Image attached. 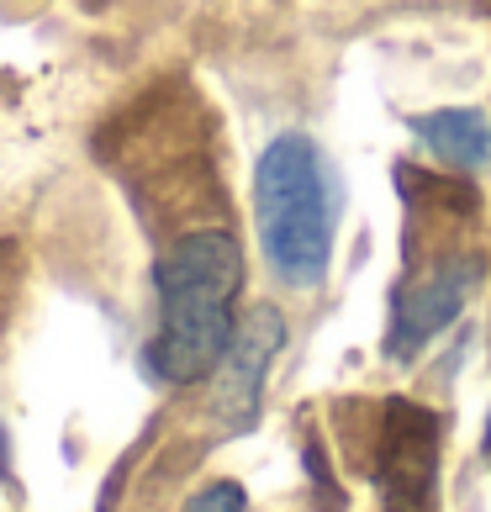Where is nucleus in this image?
<instances>
[{
    "label": "nucleus",
    "instance_id": "nucleus-1",
    "mask_svg": "<svg viewBox=\"0 0 491 512\" xmlns=\"http://www.w3.org/2000/svg\"><path fill=\"white\" fill-rule=\"evenodd\" d=\"M159 333L143 349V370L164 386H191L212 375L238 333L243 249L228 227L185 233L154 264Z\"/></svg>",
    "mask_w": 491,
    "mask_h": 512
},
{
    "label": "nucleus",
    "instance_id": "nucleus-2",
    "mask_svg": "<svg viewBox=\"0 0 491 512\" xmlns=\"http://www.w3.org/2000/svg\"><path fill=\"white\" fill-rule=\"evenodd\" d=\"M254 227L264 264L280 286L312 291L333 264L338 180L328 154L307 132H280L254 164Z\"/></svg>",
    "mask_w": 491,
    "mask_h": 512
},
{
    "label": "nucleus",
    "instance_id": "nucleus-3",
    "mask_svg": "<svg viewBox=\"0 0 491 512\" xmlns=\"http://www.w3.org/2000/svg\"><path fill=\"white\" fill-rule=\"evenodd\" d=\"M439 449V412L407 402V396L381 402L370 439V481L386 512H439Z\"/></svg>",
    "mask_w": 491,
    "mask_h": 512
},
{
    "label": "nucleus",
    "instance_id": "nucleus-4",
    "mask_svg": "<svg viewBox=\"0 0 491 512\" xmlns=\"http://www.w3.org/2000/svg\"><path fill=\"white\" fill-rule=\"evenodd\" d=\"M481 286V264L460 254V259H439L433 270H423L412 286L402 291V301H396L391 312V359H412L423 354L433 338H439L449 322H455L465 312V301L476 296Z\"/></svg>",
    "mask_w": 491,
    "mask_h": 512
},
{
    "label": "nucleus",
    "instance_id": "nucleus-5",
    "mask_svg": "<svg viewBox=\"0 0 491 512\" xmlns=\"http://www.w3.org/2000/svg\"><path fill=\"white\" fill-rule=\"evenodd\" d=\"M286 349V317L275 307H254L249 317L238 322L228 354L222 365L212 370L217 386H212V412L222 417L228 428H249L259 417V396H264V375H270L275 354Z\"/></svg>",
    "mask_w": 491,
    "mask_h": 512
},
{
    "label": "nucleus",
    "instance_id": "nucleus-6",
    "mask_svg": "<svg viewBox=\"0 0 491 512\" xmlns=\"http://www.w3.org/2000/svg\"><path fill=\"white\" fill-rule=\"evenodd\" d=\"M412 132L439 154L449 169H465V175H481L491 164V122L476 106H439L412 117Z\"/></svg>",
    "mask_w": 491,
    "mask_h": 512
},
{
    "label": "nucleus",
    "instance_id": "nucleus-7",
    "mask_svg": "<svg viewBox=\"0 0 491 512\" xmlns=\"http://www.w3.org/2000/svg\"><path fill=\"white\" fill-rule=\"evenodd\" d=\"M185 512H243V486L238 481H212L185 502Z\"/></svg>",
    "mask_w": 491,
    "mask_h": 512
},
{
    "label": "nucleus",
    "instance_id": "nucleus-8",
    "mask_svg": "<svg viewBox=\"0 0 491 512\" xmlns=\"http://www.w3.org/2000/svg\"><path fill=\"white\" fill-rule=\"evenodd\" d=\"M486 460H491V417H486Z\"/></svg>",
    "mask_w": 491,
    "mask_h": 512
}]
</instances>
